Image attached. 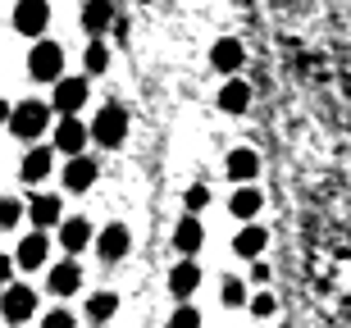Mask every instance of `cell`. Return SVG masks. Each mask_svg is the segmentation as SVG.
Instances as JSON below:
<instances>
[{
    "label": "cell",
    "mask_w": 351,
    "mask_h": 328,
    "mask_svg": "<svg viewBox=\"0 0 351 328\" xmlns=\"http://www.w3.org/2000/svg\"><path fill=\"white\" fill-rule=\"evenodd\" d=\"M23 210H27V205L19 197H5V201H0V228H5V233H10V228H19Z\"/></svg>",
    "instance_id": "26"
},
{
    "label": "cell",
    "mask_w": 351,
    "mask_h": 328,
    "mask_svg": "<svg viewBox=\"0 0 351 328\" xmlns=\"http://www.w3.org/2000/svg\"><path fill=\"white\" fill-rule=\"evenodd\" d=\"M223 169H228V178H233V183H251V178L261 173V155H256L251 146H237L233 155H228V164H223Z\"/></svg>",
    "instance_id": "19"
},
{
    "label": "cell",
    "mask_w": 351,
    "mask_h": 328,
    "mask_svg": "<svg viewBox=\"0 0 351 328\" xmlns=\"http://www.w3.org/2000/svg\"><path fill=\"white\" fill-rule=\"evenodd\" d=\"M261 205H265V197H261V187H251V183H242V187L233 192V201H228L233 219H242V223L256 219V214H261Z\"/></svg>",
    "instance_id": "18"
},
{
    "label": "cell",
    "mask_w": 351,
    "mask_h": 328,
    "mask_svg": "<svg viewBox=\"0 0 351 328\" xmlns=\"http://www.w3.org/2000/svg\"><path fill=\"white\" fill-rule=\"evenodd\" d=\"M0 310H5V319H10V324H23V319L37 315V292L27 288V283H10V288H5Z\"/></svg>",
    "instance_id": "7"
},
{
    "label": "cell",
    "mask_w": 351,
    "mask_h": 328,
    "mask_svg": "<svg viewBox=\"0 0 351 328\" xmlns=\"http://www.w3.org/2000/svg\"><path fill=\"white\" fill-rule=\"evenodd\" d=\"M196 288H201V269H196V260H178L169 269V292L178 297V301H187Z\"/></svg>",
    "instance_id": "17"
},
{
    "label": "cell",
    "mask_w": 351,
    "mask_h": 328,
    "mask_svg": "<svg viewBox=\"0 0 351 328\" xmlns=\"http://www.w3.org/2000/svg\"><path fill=\"white\" fill-rule=\"evenodd\" d=\"M274 310H278V301H274L269 292H256V297H251V315L256 319H269Z\"/></svg>",
    "instance_id": "29"
},
{
    "label": "cell",
    "mask_w": 351,
    "mask_h": 328,
    "mask_svg": "<svg viewBox=\"0 0 351 328\" xmlns=\"http://www.w3.org/2000/svg\"><path fill=\"white\" fill-rule=\"evenodd\" d=\"M87 78H60L55 82V96H51V105H55V114L60 118H69V114H78L82 105H87Z\"/></svg>",
    "instance_id": "6"
},
{
    "label": "cell",
    "mask_w": 351,
    "mask_h": 328,
    "mask_svg": "<svg viewBox=\"0 0 351 328\" xmlns=\"http://www.w3.org/2000/svg\"><path fill=\"white\" fill-rule=\"evenodd\" d=\"M169 328H201V315H196L192 305L182 301L178 310H173V319H169Z\"/></svg>",
    "instance_id": "28"
},
{
    "label": "cell",
    "mask_w": 351,
    "mask_h": 328,
    "mask_svg": "<svg viewBox=\"0 0 351 328\" xmlns=\"http://www.w3.org/2000/svg\"><path fill=\"white\" fill-rule=\"evenodd\" d=\"M27 219H32V228H55V223H64L60 219V197L55 192H41V197H32L27 201Z\"/></svg>",
    "instance_id": "13"
},
{
    "label": "cell",
    "mask_w": 351,
    "mask_h": 328,
    "mask_svg": "<svg viewBox=\"0 0 351 328\" xmlns=\"http://www.w3.org/2000/svg\"><path fill=\"white\" fill-rule=\"evenodd\" d=\"M27 78L55 87V82L64 78V46L60 41H32V51H27Z\"/></svg>",
    "instance_id": "2"
},
{
    "label": "cell",
    "mask_w": 351,
    "mask_h": 328,
    "mask_svg": "<svg viewBox=\"0 0 351 328\" xmlns=\"http://www.w3.org/2000/svg\"><path fill=\"white\" fill-rule=\"evenodd\" d=\"M128 247H132V237H128V228H123V223H105L101 233H96V255H101L105 264L123 260V255H128Z\"/></svg>",
    "instance_id": "8"
},
{
    "label": "cell",
    "mask_w": 351,
    "mask_h": 328,
    "mask_svg": "<svg viewBox=\"0 0 351 328\" xmlns=\"http://www.w3.org/2000/svg\"><path fill=\"white\" fill-rule=\"evenodd\" d=\"M251 278H256V283H269V264L256 260V264H251Z\"/></svg>",
    "instance_id": "31"
},
{
    "label": "cell",
    "mask_w": 351,
    "mask_h": 328,
    "mask_svg": "<svg viewBox=\"0 0 351 328\" xmlns=\"http://www.w3.org/2000/svg\"><path fill=\"white\" fill-rule=\"evenodd\" d=\"M51 114H55L51 101H19V105L10 110V132L19 142H37L41 132L51 128Z\"/></svg>",
    "instance_id": "1"
},
{
    "label": "cell",
    "mask_w": 351,
    "mask_h": 328,
    "mask_svg": "<svg viewBox=\"0 0 351 328\" xmlns=\"http://www.w3.org/2000/svg\"><path fill=\"white\" fill-rule=\"evenodd\" d=\"M60 247H64V255H78V251L91 247V223L82 219V214H73V219L60 223Z\"/></svg>",
    "instance_id": "16"
},
{
    "label": "cell",
    "mask_w": 351,
    "mask_h": 328,
    "mask_svg": "<svg viewBox=\"0 0 351 328\" xmlns=\"http://www.w3.org/2000/svg\"><path fill=\"white\" fill-rule=\"evenodd\" d=\"M46 255H51V237L41 233V228H32V233L19 242V251H14V260L23 264V269H41V264H46Z\"/></svg>",
    "instance_id": "10"
},
{
    "label": "cell",
    "mask_w": 351,
    "mask_h": 328,
    "mask_svg": "<svg viewBox=\"0 0 351 328\" xmlns=\"http://www.w3.org/2000/svg\"><path fill=\"white\" fill-rule=\"evenodd\" d=\"M14 328H19V324H14Z\"/></svg>",
    "instance_id": "32"
},
{
    "label": "cell",
    "mask_w": 351,
    "mask_h": 328,
    "mask_svg": "<svg viewBox=\"0 0 351 328\" xmlns=\"http://www.w3.org/2000/svg\"><path fill=\"white\" fill-rule=\"evenodd\" d=\"M51 164H55V146H32L23 155V164H19V178L32 187V183H41V178H51Z\"/></svg>",
    "instance_id": "9"
},
{
    "label": "cell",
    "mask_w": 351,
    "mask_h": 328,
    "mask_svg": "<svg viewBox=\"0 0 351 328\" xmlns=\"http://www.w3.org/2000/svg\"><path fill=\"white\" fill-rule=\"evenodd\" d=\"M96 173H101V169H96V160H91V155H73V160L64 164V173H60V178H64L69 192H91Z\"/></svg>",
    "instance_id": "12"
},
{
    "label": "cell",
    "mask_w": 351,
    "mask_h": 328,
    "mask_svg": "<svg viewBox=\"0 0 351 328\" xmlns=\"http://www.w3.org/2000/svg\"><path fill=\"white\" fill-rule=\"evenodd\" d=\"M247 105H251V87L242 78H228L219 87V110L223 114H247Z\"/></svg>",
    "instance_id": "21"
},
{
    "label": "cell",
    "mask_w": 351,
    "mask_h": 328,
    "mask_svg": "<svg viewBox=\"0 0 351 328\" xmlns=\"http://www.w3.org/2000/svg\"><path fill=\"white\" fill-rule=\"evenodd\" d=\"M46 27H51V5H46V0H19V5H14V32L41 37Z\"/></svg>",
    "instance_id": "5"
},
{
    "label": "cell",
    "mask_w": 351,
    "mask_h": 328,
    "mask_svg": "<svg viewBox=\"0 0 351 328\" xmlns=\"http://www.w3.org/2000/svg\"><path fill=\"white\" fill-rule=\"evenodd\" d=\"M201 242H206V228H201V219H196V214L178 219V228H173V251L192 260L196 251H201Z\"/></svg>",
    "instance_id": "14"
},
{
    "label": "cell",
    "mask_w": 351,
    "mask_h": 328,
    "mask_svg": "<svg viewBox=\"0 0 351 328\" xmlns=\"http://www.w3.org/2000/svg\"><path fill=\"white\" fill-rule=\"evenodd\" d=\"M265 242H269V233H265L261 223H242V233L233 237V251L242 255V260H261Z\"/></svg>",
    "instance_id": "20"
},
{
    "label": "cell",
    "mask_w": 351,
    "mask_h": 328,
    "mask_svg": "<svg viewBox=\"0 0 351 328\" xmlns=\"http://www.w3.org/2000/svg\"><path fill=\"white\" fill-rule=\"evenodd\" d=\"M219 301L223 305H251V297H247V283H242V278H223V288H219Z\"/></svg>",
    "instance_id": "25"
},
{
    "label": "cell",
    "mask_w": 351,
    "mask_h": 328,
    "mask_svg": "<svg viewBox=\"0 0 351 328\" xmlns=\"http://www.w3.org/2000/svg\"><path fill=\"white\" fill-rule=\"evenodd\" d=\"M242 60H247V51H242V41H237V37H219L215 46H210V64L219 68V73H228V78L242 68Z\"/></svg>",
    "instance_id": "11"
},
{
    "label": "cell",
    "mask_w": 351,
    "mask_h": 328,
    "mask_svg": "<svg viewBox=\"0 0 351 328\" xmlns=\"http://www.w3.org/2000/svg\"><path fill=\"white\" fill-rule=\"evenodd\" d=\"M206 205H210V187H201V183H196V187H187V214L206 210Z\"/></svg>",
    "instance_id": "30"
},
{
    "label": "cell",
    "mask_w": 351,
    "mask_h": 328,
    "mask_svg": "<svg viewBox=\"0 0 351 328\" xmlns=\"http://www.w3.org/2000/svg\"><path fill=\"white\" fill-rule=\"evenodd\" d=\"M78 288H82V264L69 255V260H60L51 269V297H73Z\"/></svg>",
    "instance_id": "15"
},
{
    "label": "cell",
    "mask_w": 351,
    "mask_h": 328,
    "mask_svg": "<svg viewBox=\"0 0 351 328\" xmlns=\"http://www.w3.org/2000/svg\"><path fill=\"white\" fill-rule=\"evenodd\" d=\"M114 18V0H87V10H82V27H87V37H101L105 27Z\"/></svg>",
    "instance_id": "22"
},
{
    "label": "cell",
    "mask_w": 351,
    "mask_h": 328,
    "mask_svg": "<svg viewBox=\"0 0 351 328\" xmlns=\"http://www.w3.org/2000/svg\"><path fill=\"white\" fill-rule=\"evenodd\" d=\"M87 142H91V128L87 123H78V114H69V118H60L55 123V151L60 155H87Z\"/></svg>",
    "instance_id": "4"
},
{
    "label": "cell",
    "mask_w": 351,
    "mask_h": 328,
    "mask_svg": "<svg viewBox=\"0 0 351 328\" xmlns=\"http://www.w3.org/2000/svg\"><path fill=\"white\" fill-rule=\"evenodd\" d=\"M41 328H78V319H73L69 305H55L51 315H41Z\"/></svg>",
    "instance_id": "27"
},
{
    "label": "cell",
    "mask_w": 351,
    "mask_h": 328,
    "mask_svg": "<svg viewBox=\"0 0 351 328\" xmlns=\"http://www.w3.org/2000/svg\"><path fill=\"white\" fill-rule=\"evenodd\" d=\"M123 137H128V110L110 101V105H101L96 118H91V142L114 151V146H123Z\"/></svg>",
    "instance_id": "3"
},
{
    "label": "cell",
    "mask_w": 351,
    "mask_h": 328,
    "mask_svg": "<svg viewBox=\"0 0 351 328\" xmlns=\"http://www.w3.org/2000/svg\"><path fill=\"white\" fill-rule=\"evenodd\" d=\"M82 68H87V78H96V73H105V68H110V46H105L101 37L87 41V51H82Z\"/></svg>",
    "instance_id": "24"
},
{
    "label": "cell",
    "mask_w": 351,
    "mask_h": 328,
    "mask_svg": "<svg viewBox=\"0 0 351 328\" xmlns=\"http://www.w3.org/2000/svg\"><path fill=\"white\" fill-rule=\"evenodd\" d=\"M114 310H119L114 292H96V297H87V319H91V324H110Z\"/></svg>",
    "instance_id": "23"
}]
</instances>
